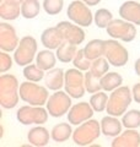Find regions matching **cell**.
Wrapping results in <instances>:
<instances>
[{"instance_id": "cell-1", "label": "cell", "mask_w": 140, "mask_h": 147, "mask_svg": "<svg viewBox=\"0 0 140 147\" xmlns=\"http://www.w3.org/2000/svg\"><path fill=\"white\" fill-rule=\"evenodd\" d=\"M20 85L12 74H1L0 76V105L4 109L15 108L20 99Z\"/></svg>"}, {"instance_id": "cell-2", "label": "cell", "mask_w": 140, "mask_h": 147, "mask_svg": "<svg viewBox=\"0 0 140 147\" xmlns=\"http://www.w3.org/2000/svg\"><path fill=\"white\" fill-rule=\"evenodd\" d=\"M132 90L128 86H120L114 91H112V93L109 94L106 112L107 114L113 117H122L128 110L129 105L132 104Z\"/></svg>"}, {"instance_id": "cell-3", "label": "cell", "mask_w": 140, "mask_h": 147, "mask_svg": "<svg viewBox=\"0 0 140 147\" xmlns=\"http://www.w3.org/2000/svg\"><path fill=\"white\" fill-rule=\"evenodd\" d=\"M102 134L101 131V123L96 119H88L84 121L73 132V142L76 146H90L100 137Z\"/></svg>"}, {"instance_id": "cell-4", "label": "cell", "mask_w": 140, "mask_h": 147, "mask_svg": "<svg viewBox=\"0 0 140 147\" xmlns=\"http://www.w3.org/2000/svg\"><path fill=\"white\" fill-rule=\"evenodd\" d=\"M20 98L31 105H44L49 98L48 88L37 82L25 81L20 85Z\"/></svg>"}, {"instance_id": "cell-5", "label": "cell", "mask_w": 140, "mask_h": 147, "mask_svg": "<svg viewBox=\"0 0 140 147\" xmlns=\"http://www.w3.org/2000/svg\"><path fill=\"white\" fill-rule=\"evenodd\" d=\"M16 118L22 125H42L48 121L49 112L43 105H22L17 110Z\"/></svg>"}, {"instance_id": "cell-6", "label": "cell", "mask_w": 140, "mask_h": 147, "mask_svg": "<svg viewBox=\"0 0 140 147\" xmlns=\"http://www.w3.org/2000/svg\"><path fill=\"white\" fill-rule=\"evenodd\" d=\"M37 48H38V44L35 37L23 36L14 52V61L18 66H26L33 63V59H36L37 55Z\"/></svg>"}, {"instance_id": "cell-7", "label": "cell", "mask_w": 140, "mask_h": 147, "mask_svg": "<svg viewBox=\"0 0 140 147\" xmlns=\"http://www.w3.org/2000/svg\"><path fill=\"white\" fill-rule=\"evenodd\" d=\"M107 34L113 39H119L122 42H133L137 37V27L134 24L125 21L123 18H113L107 26Z\"/></svg>"}, {"instance_id": "cell-8", "label": "cell", "mask_w": 140, "mask_h": 147, "mask_svg": "<svg viewBox=\"0 0 140 147\" xmlns=\"http://www.w3.org/2000/svg\"><path fill=\"white\" fill-rule=\"evenodd\" d=\"M64 91L73 99H79L86 93L85 87V74L76 67L69 69L65 71Z\"/></svg>"}, {"instance_id": "cell-9", "label": "cell", "mask_w": 140, "mask_h": 147, "mask_svg": "<svg viewBox=\"0 0 140 147\" xmlns=\"http://www.w3.org/2000/svg\"><path fill=\"white\" fill-rule=\"evenodd\" d=\"M73 105V98L65 91H54L52 96H49L46 103V108L48 109L49 115L53 118H60L68 114Z\"/></svg>"}, {"instance_id": "cell-10", "label": "cell", "mask_w": 140, "mask_h": 147, "mask_svg": "<svg viewBox=\"0 0 140 147\" xmlns=\"http://www.w3.org/2000/svg\"><path fill=\"white\" fill-rule=\"evenodd\" d=\"M67 15L69 20L81 27H88L92 25L93 15L88 5L82 0H74L69 4L67 9Z\"/></svg>"}, {"instance_id": "cell-11", "label": "cell", "mask_w": 140, "mask_h": 147, "mask_svg": "<svg viewBox=\"0 0 140 147\" xmlns=\"http://www.w3.org/2000/svg\"><path fill=\"white\" fill-rule=\"evenodd\" d=\"M103 57L109 61L112 66L122 67L129 60V53L124 45L120 44L117 39L105 40V53Z\"/></svg>"}, {"instance_id": "cell-12", "label": "cell", "mask_w": 140, "mask_h": 147, "mask_svg": "<svg viewBox=\"0 0 140 147\" xmlns=\"http://www.w3.org/2000/svg\"><path fill=\"white\" fill-rule=\"evenodd\" d=\"M57 27L60 30V32H62L65 42L79 45L85 40V37H86L85 31L82 30L81 26L74 24V22L60 21L57 25Z\"/></svg>"}, {"instance_id": "cell-13", "label": "cell", "mask_w": 140, "mask_h": 147, "mask_svg": "<svg viewBox=\"0 0 140 147\" xmlns=\"http://www.w3.org/2000/svg\"><path fill=\"white\" fill-rule=\"evenodd\" d=\"M18 43H20V39L14 26L7 22H1L0 24V49L7 53L15 52Z\"/></svg>"}, {"instance_id": "cell-14", "label": "cell", "mask_w": 140, "mask_h": 147, "mask_svg": "<svg viewBox=\"0 0 140 147\" xmlns=\"http://www.w3.org/2000/svg\"><path fill=\"white\" fill-rule=\"evenodd\" d=\"M95 110L91 107L90 102H80L76 104H73L70 110L68 112V121L71 125H80L84 121L91 119Z\"/></svg>"}, {"instance_id": "cell-15", "label": "cell", "mask_w": 140, "mask_h": 147, "mask_svg": "<svg viewBox=\"0 0 140 147\" xmlns=\"http://www.w3.org/2000/svg\"><path fill=\"white\" fill-rule=\"evenodd\" d=\"M140 134L135 129H127L116 136L111 142V147H139Z\"/></svg>"}, {"instance_id": "cell-16", "label": "cell", "mask_w": 140, "mask_h": 147, "mask_svg": "<svg viewBox=\"0 0 140 147\" xmlns=\"http://www.w3.org/2000/svg\"><path fill=\"white\" fill-rule=\"evenodd\" d=\"M118 12L120 18L132 22L135 26H140V3L134 1V0L124 1L119 6Z\"/></svg>"}, {"instance_id": "cell-17", "label": "cell", "mask_w": 140, "mask_h": 147, "mask_svg": "<svg viewBox=\"0 0 140 147\" xmlns=\"http://www.w3.org/2000/svg\"><path fill=\"white\" fill-rule=\"evenodd\" d=\"M41 42L47 49H50V50L55 49L57 50L59 48V45L64 42V37L57 26L48 27V28H46L43 32H42Z\"/></svg>"}, {"instance_id": "cell-18", "label": "cell", "mask_w": 140, "mask_h": 147, "mask_svg": "<svg viewBox=\"0 0 140 147\" xmlns=\"http://www.w3.org/2000/svg\"><path fill=\"white\" fill-rule=\"evenodd\" d=\"M52 139L50 132L47 130L44 126L37 125L30 129L29 134H27V140H29L30 145L36 147H44L49 144V140Z\"/></svg>"}, {"instance_id": "cell-19", "label": "cell", "mask_w": 140, "mask_h": 147, "mask_svg": "<svg viewBox=\"0 0 140 147\" xmlns=\"http://www.w3.org/2000/svg\"><path fill=\"white\" fill-rule=\"evenodd\" d=\"M44 84L48 90L59 91L64 87L65 84V72L60 67H53L46 72Z\"/></svg>"}, {"instance_id": "cell-20", "label": "cell", "mask_w": 140, "mask_h": 147, "mask_svg": "<svg viewBox=\"0 0 140 147\" xmlns=\"http://www.w3.org/2000/svg\"><path fill=\"white\" fill-rule=\"evenodd\" d=\"M117 118L118 117H113V115H109V114L107 117L102 118V120H101L102 135H105L107 137H116L122 132L123 124Z\"/></svg>"}, {"instance_id": "cell-21", "label": "cell", "mask_w": 140, "mask_h": 147, "mask_svg": "<svg viewBox=\"0 0 140 147\" xmlns=\"http://www.w3.org/2000/svg\"><path fill=\"white\" fill-rule=\"evenodd\" d=\"M21 15V4L10 0H4L0 3V17L4 21H12Z\"/></svg>"}, {"instance_id": "cell-22", "label": "cell", "mask_w": 140, "mask_h": 147, "mask_svg": "<svg viewBox=\"0 0 140 147\" xmlns=\"http://www.w3.org/2000/svg\"><path fill=\"white\" fill-rule=\"evenodd\" d=\"M73 127L70 123H59L54 125L52 131H50V136L54 142H65L68 141L70 137H73Z\"/></svg>"}, {"instance_id": "cell-23", "label": "cell", "mask_w": 140, "mask_h": 147, "mask_svg": "<svg viewBox=\"0 0 140 147\" xmlns=\"http://www.w3.org/2000/svg\"><path fill=\"white\" fill-rule=\"evenodd\" d=\"M57 54L53 53V50L50 49H46V50H41L37 53L36 55V64L38 65L42 70L48 71L50 69L55 67L57 64Z\"/></svg>"}, {"instance_id": "cell-24", "label": "cell", "mask_w": 140, "mask_h": 147, "mask_svg": "<svg viewBox=\"0 0 140 147\" xmlns=\"http://www.w3.org/2000/svg\"><path fill=\"white\" fill-rule=\"evenodd\" d=\"M77 45L75 44H71L69 42H64L59 45V48L57 49V58L59 61H62L64 64H68V63H71L75 58V55L77 53Z\"/></svg>"}, {"instance_id": "cell-25", "label": "cell", "mask_w": 140, "mask_h": 147, "mask_svg": "<svg viewBox=\"0 0 140 147\" xmlns=\"http://www.w3.org/2000/svg\"><path fill=\"white\" fill-rule=\"evenodd\" d=\"M123 84V77L118 72H107L106 75L101 77V86L102 90L106 92H112L116 88L120 87Z\"/></svg>"}, {"instance_id": "cell-26", "label": "cell", "mask_w": 140, "mask_h": 147, "mask_svg": "<svg viewBox=\"0 0 140 147\" xmlns=\"http://www.w3.org/2000/svg\"><path fill=\"white\" fill-rule=\"evenodd\" d=\"M85 54L87 55L88 59H91V60H95L97 58H101L103 57V53H105V40L102 39H91L90 42H88L85 48Z\"/></svg>"}, {"instance_id": "cell-27", "label": "cell", "mask_w": 140, "mask_h": 147, "mask_svg": "<svg viewBox=\"0 0 140 147\" xmlns=\"http://www.w3.org/2000/svg\"><path fill=\"white\" fill-rule=\"evenodd\" d=\"M41 11V4L38 0H25L21 4V16H23L27 20L35 18L39 15Z\"/></svg>"}, {"instance_id": "cell-28", "label": "cell", "mask_w": 140, "mask_h": 147, "mask_svg": "<svg viewBox=\"0 0 140 147\" xmlns=\"http://www.w3.org/2000/svg\"><path fill=\"white\" fill-rule=\"evenodd\" d=\"M108 97L109 96L107 94L106 91H103V90L91 94L90 104L96 113H101V112H103V110H106L107 103H108Z\"/></svg>"}, {"instance_id": "cell-29", "label": "cell", "mask_w": 140, "mask_h": 147, "mask_svg": "<svg viewBox=\"0 0 140 147\" xmlns=\"http://www.w3.org/2000/svg\"><path fill=\"white\" fill-rule=\"evenodd\" d=\"M23 76L27 81H32V82H39L44 79L46 72L44 70L37 65V64H29V65L23 66Z\"/></svg>"}, {"instance_id": "cell-30", "label": "cell", "mask_w": 140, "mask_h": 147, "mask_svg": "<svg viewBox=\"0 0 140 147\" xmlns=\"http://www.w3.org/2000/svg\"><path fill=\"white\" fill-rule=\"evenodd\" d=\"M122 124L125 129H138L140 126V110H127L122 117Z\"/></svg>"}, {"instance_id": "cell-31", "label": "cell", "mask_w": 140, "mask_h": 147, "mask_svg": "<svg viewBox=\"0 0 140 147\" xmlns=\"http://www.w3.org/2000/svg\"><path fill=\"white\" fill-rule=\"evenodd\" d=\"M112 20H113V15L108 9L102 7L93 13V22L99 28H107Z\"/></svg>"}, {"instance_id": "cell-32", "label": "cell", "mask_w": 140, "mask_h": 147, "mask_svg": "<svg viewBox=\"0 0 140 147\" xmlns=\"http://www.w3.org/2000/svg\"><path fill=\"white\" fill-rule=\"evenodd\" d=\"M109 61L107 60L105 57H101V58H97L95 60H92V64H91V67H90V71L95 76L97 77H101L106 75L107 72L109 71Z\"/></svg>"}, {"instance_id": "cell-33", "label": "cell", "mask_w": 140, "mask_h": 147, "mask_svg": "<svg viewBox=\"0 0 140 147\" xmlns=\"http://www.w3.org/2000/svg\"><path fill=\"white\" fill-rule=\"evenodd\" d=\"M73 64H74V67H76V69H79V70L86 72V71L90 70L92 60L87 58V55L85 54V50H84V48H82V49L77 50L75 58H74V60H73Z\"/></svg>"}, {"instance_id": "cell-34", "label": "cell", "mask_w": 140, "mask_h": 147, "mask_svg": "<svg viewBox=\"0 0 140 147\" xmlns=\"http://www.w3.org/2000/svg\"><path fill=\"white\" fill-rule=\"evenodd\" d=\"M85 87L87 93H96L102 90L101 86V79L95 76L93 74L88 70L85 72Z\"/></svg>"}, {"instance_id": "cell-35", "label": "cell", "mask_w": 140, "mask_h": 147, "mask_svg": "<svg viewBox=\"0 0 140 147\" xmlns=\"http://www.w3.org/2000/svg\"><path fill=\"white\" fill-rule=\"evenodd\" d=\"M43 10L48 15L55 16L62 12L64 6V0H43Z\"/></svg>"}, {"instance_id": "cell-36", "label": "cell", "mask_w": 140, "mask_h": 147, "mask_svg": "<svg viewBox=\"0 0 140 147\" xmlns=\"http://www.w3.org/2000/svg\"><path fill=\"white\" fill-rule=\"evenodd\" d=\"M12 67V58L7 52H0V74H6Z\"/></svg>"}, {"instance_id": "cell-37", "label": "cell", "mask_w": 140, "mask_h": 147, "mask_svg": "<svg viewBox=\"0 0 140 147\" xmlns=\"http://www.w3.org/2000/svg\"><path fill=\"white\" fill-rule=\"evenodd\" d=\"M132 93H133V100L135 103L140 104V82L135 84L132 88Z\"/></svg>"}, {"instance_id": "cell-38", "label": "cell", "mask_w": 140, "mask_h": 147, "mask_svg": "<svg viewBox=\"0 0 140 147\" xmlns=\"http://www.w3.org/2000/svg\"><path fill=\"white\" fill-rule=\"evenodd\" d=\"M84 3L86 4V5H88V6H96V5H99V4L102 1V0H82Z\"/></svg>"}, {"instance_id": "cell-39", "label": "cell", "mask_w": 140, "mask_h": 147, "mask_svg": "<svg viewBox=\"0 0 140 147\" xmlns=\"http://www.w3.org/2000/svg\"><path fill=\"white\" fill-rule=\"evenodd\" d=\"M134 70H135V74H137L138 76H140V58L137 59V61L134 64Z\"/></svg>"}, {"instance_id": "cell-40", "label": "cell", "mask_w": 140, "mask_h": 147, "mask_svg": "<svg viewBox=\"0 0 140 147\" xmlns=\"http://www.w3.org/2000/svg\"><path fill=\"white\" fill-rule=\"evenodd\" d=\"M10 1H15V3H17V4H22L25 0H10Z\"/></svg>"}, {"instance_id": "cell-41", "label": "cell", "mask_w": 140, "mask_h": 147, "mask_svg": "<svg viewBox=\"0 0 140 147\" xmlns=\"http://www.w3.org/2000/svg\"><path fill=\"white\" fill-rule=\"evenodd\" d=\"M3 1H4V0H0V3H3Z\"/></svg>"}]
</instances>
